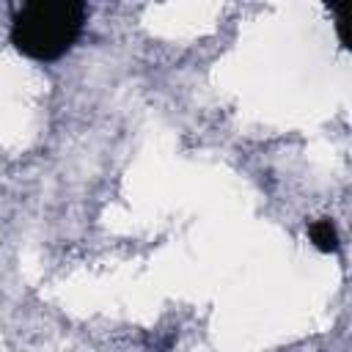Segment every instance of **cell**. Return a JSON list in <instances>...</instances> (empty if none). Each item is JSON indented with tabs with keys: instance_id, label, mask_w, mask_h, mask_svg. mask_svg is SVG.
Returning <instances> with one entry per match:
<instances>
[{
	"instance_id": "6da1fadb",
	"label": "cell",
	"mask_w": 352,
	"mask_h": 352,
	"mask_svg": "<svg viewBox=\"0 0 352 352\" xmlns=\"http://www.w3.org/2000/svg\"><path fill=\"white\" fill-rule=\"evenodd\" d=\"M85 25V3L30 0L11 22V44L33 60H58L66 55Z\"/></svg>"
},
{
	"instance_id": "7a4b0ae2",
	"label": "cell",
	"mask_w": 352,
	"mask_h": 352,
	"mask_svg": "<svg viewBox=\"0 0 352 352\" xmlns=\"http://www.w3.org/2000/svg\"><path fill=\"white\" fill-rule=\"evenodd\" d=\"M308 236H311L314 248H319L322 253H336L338 250V231H336L330 217H319V220L308 223Z\"/></svg>"
}]
</instances>
